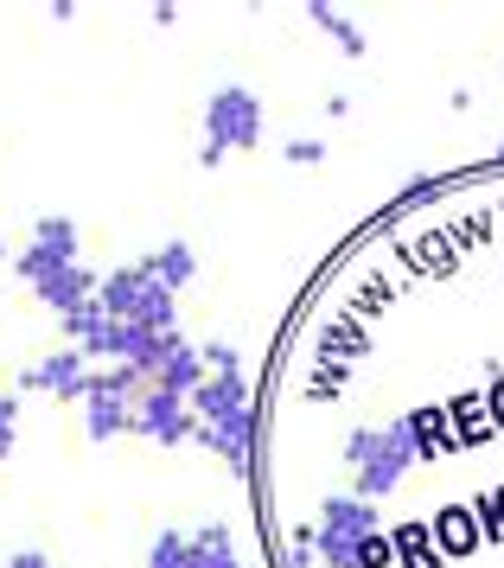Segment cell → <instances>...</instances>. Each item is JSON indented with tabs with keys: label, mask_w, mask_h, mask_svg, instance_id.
I'll list each match as a JSON object with an SVG mask.
<instances>
[{
	"label": "cell",
	"mask_w": 504,
	"mask_h": 568,
	"mask_svg": "<svg viewBox=\"0 0 504 568\" xmlns=\"http://www.w3.org/2000/svg\"><path fill=\"white\" fill-rule=\"evenodd\" d=\"M313 556L326 568H383L390 562V537L371 517L364 498H326L320 524H313Z\"/></svg>",
	"instance_id": "6da1fadb"
},
{
	"label": "cell",
	"mask_w": 504,
	"mask_h": 568,
	"mask_svg": "<svg viewBox=\"0 0 504 568\" xmlns=\"http://www.w3.org/2000/svg\"><path fill=\"white\" fill-rule=\"evenodd\" d=\"M97 307L109 320H128L134 333H173V294L153 282L148 268H109L97 282Z\"/></svg>",
	"instance_id": "7a4b0ae2"
},
{
	"label": "cell",
	"mask_w": 504,
	"mask_h": 568,
	"mask_svg": "<svg viewBox=\"0 0 504 568\" xmlns=\"http://www.w3.org/2000/svg\"><path fill=\"white\" fill-rule=\"evenodd\" d=\"M262 141V103L250 90L224 83L211 103H204V166H218L224 154H250Z\"/></svg>",
	"instance_id": "3957f363"
},
{
	"label": "cell",
	"mask_w": 504,
	"mask_h": 568,
	"mask_svg": "<svg viewBox=\"0 0 504 568\" xmlns=\"http://www.w3.org/2000/svg\"><path fill=\"white\" fill-rule=\"evenodd\" d=\"M352 460H357V486H364V498H377V491H390L409 473L415 440H409L403 428H364L357 447H352Z\"/></svg>",
	"instance_id": "277c9868"
},
{
	"label": "cell",
	"mask_w": 504,
	"mask_h": 568,
	"mask_svg": "<svg viewBox=\"0 0 504 568\" xmlns=\"http://www.w3.org/2000/svg\"><path fill=\"white\" fill-rule=\"evenodd\" d=\"M134 435L160 440V447H179V440L199 435V415H192V403L185 396H173V389H141V403H134V422H128Z\"/></svg>",
	"instance_id": "5b68a950"
},
{
	"label": "cell",
	"mask_w": 504,
	"mask_h": 568,
	"mask_svg": "<svg viewBox=\"0 0 504 568\" xmlns=\"http://www.w3.org/2000/svg\"><path fill=\"white\" fill-rule=\"evenodd\" d=\"M83 384H90V358L64 345V352H46V358L26 371V389H39V396H64V403H83Z\"/></svg>",
	"instance_id": "8992f818"
},
{
	"label": "cell",
	"mask_w": 504,
	"mask_h": 568,
	"mask_svg": "<svg viewBox=\"0 0 504 568\" xmlns=\"http://www.w3.org/2000/svg\"><path fill=\"white\" fill-rule=\"evenodd\" d=\"M32 294H39V301L64 320V313H77V307H90V301H97V275H90L83 262H58L51 275H39V282H32Z\"/></svg>",
	"instance_id": "52a82bcc"
},
{
	"label": "cell",
	"mask_w": 504,
	"mask_h": 568,
	"mask_svg": "<svg viewBox=\"0 0 504 568\" xmlns=\"http://www.w3.org/2000/svg\"><path fill=\"white\" fill-rule=\"evenodd\" d=\"M185 568H236V537L224 524H199L185 537Z\"/></svg>",
	"instance_id": "ba28073f"
},
{
	"label": "cell",
	"mask_w": 504,
	"mask_h": 568,
	"mask_svg": "<svg viewBox=\"0 0 504 568\" xmlns=\"http://www.w3.org/2000/svg\"><path fill=\"white\" fill-rule=\"evenodd\" d=\"M141 268H148L153 282L167 287V294H173V287H185L192 275H199V256H192V243H167V250H153Z\"/></svg>",
	"instance_id": "9c48e42d"
},
{
	"label": "cell",
	"mask_w": 504,
	"mask_h": 568,
	"mask_svg": "<svg viewBox=\"0 0 504 568\" xmlns=\"http://www.w3.org/2000/svg\"><path fill=\"white\" fill-rule=\"evenodd\" d=\"M32 243L77 262V224H71V217H39V224H32Z\"/></svg>",
	"instance_id": "30bf717a"
},
{
	"label": "cell",
	"mask_w": 504,
	"mask_h": 568,
	"mask_svg": "<svg viewBox=\"0 0 504 568\" xmlns=\"http://www.w3.org/2000/svg\"><path fill=\"white\" fill-rule=\"evenodd\" d=\"M148 568H185V537L179 530H160L148 549Z\"/></svg>",
	"instance_id": "8fae6325"
},
{
	"label": "cell",
	"mask_w": 504,
	"mask_h": 568,
	"mask_svg": "<svg viewBox=\"0 0 504 568\" xmlns=\"http://www.w3.org/2000/svg\"><path fill=\"white\" fill-rule=\"evenodd\" d=\"M13 415H20V403H13V396H0V460L13 454Z\"/></svg>",
	"instance_id": "7c38bea8"
},
{
	"label": "cell",
	"mask_w": 504,
	"mask_h": 568,
	"mask_svg": "<svg viewBox=\"0 0 504 568\" xmlns=\"http://www.w3.org/2000/svg\"><path fill=\"white\" fill-rule=\"evenodd\" d=\"M0 568H51V556H39V549H20V556H7Z\"/></svg>",
	"instance_id": "4fadbf2b"
}]
</instances>
